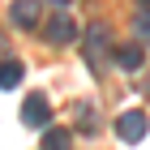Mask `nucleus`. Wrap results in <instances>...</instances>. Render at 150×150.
Here are the masks:
<instances>
[{
    "mask_svg": "<svg viewBox=\"0 0 150 150\" xmlns=\"http://www.w3.org/2000/svg\"><path fill=\"white\" fill-rule=\"evenodd\" d=\"M146 129H150L146 112H125L120 120H116V133H120V142H142V137H146Z\"/></svg>",
    "mask_w": 150,
    "mask_h": 150,
    "instance_id": "1",
    "label": "nucleus"
},
{
    "mask_svg": "<svg viewBox=\"0 0 150 150\" xmlns=\"http://www.w3.org/2000/svg\"><path fill=\"white\" fill-rule=\"evenodd\" d=\"M47 43H56V47H64V43H73V39H77V22H73V17H64V13H56V17H52V22H47Z\"/></svg>",
    "mask_w": 150,
    "mask_h": 150,
    "instance_id": "2",
    "label": "nucleus"
},
{
    "mask_svg": "<svg viewBox=\"0 0 150 150\" xmlns=\"http://www.w3.org/2000/svg\"><path fill=\"white\" fill-rule=\"evenodd\" d=\"M103 52H107V26H103V22H94L90 30H86V64H90V69H99Z\"/></svg>",
    "mask_w": 150,
    "mask_h": 150,
    "instance_id": "3",
    "label": "nucleus"
},
{
    "mask_svg": "<svg viewBox=\"0 0 150 150\" xmlns=\"http://www.w3.org/2000/svg\"><path fill=\"white\" fill-rule=\"evenodd\" d=\"M47 116H52V107H47L43 94H26V103H22V125L43 129V125H47Z\"/></svg>",
    "mask_w": 150,
    "mask_h": 150,
    "instance_id": "4",
    "label": "nucleus"
},
{
    "mask_svg": "<svg viewBox=\"0 0 150 150\" xmlns=\"http://www.w3.org/2000/svg\"><path fill=\"white\" fill-rule=\"evenodd\" d=\"M9 17L17 30H35L39 26V0H13L9 4Z\"/></svg>",
    "mask_w": 150,
    "mask_h": 150,
    "instance_id": "5",
    "label": "nucleus"
},
{
    "mask_svg": "<svg viewBox=\"0 0 150 150\" xmlns=\"http://www.w3.org/2000/svg\"><path fill=\"white\" fill-rule=\"evenodd\" d=\"M116 64H120V69H142V47H137V43L116 47Z\"/></svg>",
    "mask_w": 150,
    "mask_h": 150,
    "instance_id": "6",
    "label": "nucleus"
},
{
    "mask_svg": "<svg viewBox=\"0 0 150 150\" xmlns=\"http://www.w3.org/2000/svg\"><path fill=\"white\" fill-rule=\"evenodd\" d=\"M43 150H73L69 129H47V133H43Z\"/></svg>",
    "mask_w": 150,
    "mask_h": 150,
    "instance_id": "7",
    "label": "nucleus"
},
{
    "mask_svg": "<svg viewBox=\"0 0 150 150\" xmlns=\"http://www.w3.org/2000/svg\"><path fill=\"white\" fill-rule=\"evenodd\" d=\"M22 60H4V64H0V86H4V90H9V86H17V81H22Z\"/></svg>",
    "mask_w": 150,
    "mask_h": 150,
    "instance_id": "8",
    "label": "nucleus"
},
{
    "mask_svg": "<svg viewBox=\"0 0 150 150\" xmlns=\"http://www.w3.org/2000/svg\"><path fill=\"white\" fill-rule=\"evenodd\" d=\"M77 120H81V133H99V112H94L90 103L77 107Z\"/></svg>",
    "mask_w": 150,
    "mask_h": 150,
    "instance_id": "9",
    "label": "nucleus"
},
{
    "mask_svg": "<svg viewBox=\"0 0 150 150\" xmlns=\"http://www.w3.org/2000/svg\"><path fill=\"white\" fill-rule=\"evenodd\" d=\"M133 30H137V39H146V43H150V13H142L137 22H133Z\"/></svg>",
    "mask_w": 150,
    "mask_h": 150,
    "instance_id": "10",
    "label": "nucleus"
},
{
    "mask_svg": "<svg viewBox=\"0 0 150 150\" xmlns=\"http://www.w3.org/2000/svg\"><path fill=\"white\" fill-rule=\"evenodd\" d=\"M52 4H56V9H64V4H69V0H52Z\"/></svg>",
    "mask_w": 150,
    "mask_h": 150,
    "instance_id": "11",
    "label": "nucleus"
},
{
    "mask_svg": "<svg viewBox=\"0 0 150 150\" xmlns=\"http://www.w3.org/2000/svg\"><path fill=\"white\" fill-rule=\"evenodd\" d=\"M137 4H146V9H150V0H137Z\"/></svg>",
    "mask_w": 150,
    "mask_h": 150,
    "instance_id": "12",
    "label": "nucleus"
}]
</instances>
